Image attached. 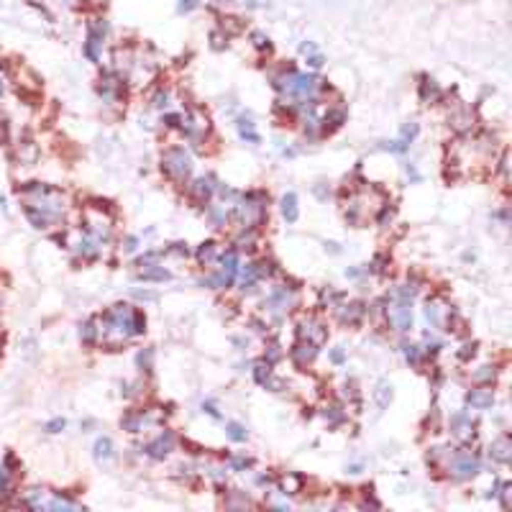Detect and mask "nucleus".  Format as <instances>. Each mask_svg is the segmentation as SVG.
Instances as JSON below:
<instances>
[{"label": "nucleus", "instance_id": "f257e3e1", "mask_svg": "<svg viewBox=\"0 0 512 512\" xmlns=\"http://www.w3.org/2000/svg\"><path fill=\"white\" fill-rule=\"evenodd\" d=\"M318 77L315 75H300V72H289L287 77H282L277 82V87H282L284 92L289 95H300V97H307L318 90Z\"/></svg>", "mask_w": 512, "mask_h": 512}, {"label": "nucleus", "instance_id": "f03ea898", "mask_svg": "<svg viewBox=\"0 0 512 512\" xmlns=\"http://www.w3.org/2000/svg\"><path fill=\"white\" fill-rule=\"evenodd\" d=\"M161 164H164L166 172L175 175V177H187V175L192 172V159H190V154H187L182 146H175V149L164 151Z\"/></svg>", "mask_w": 512, "mask_h": 512}, {"label": "nucleus", "instance_id": "7ed1b4c3", "mask_svg": "<svg viewBox=\"0 0 512 512\" xmlns=\"http://www.w3.org/2000/svg\"><path fill=\"white\" fill-rule=\"evenodd\" d=\"M451 471H453L458 479H469V476H474V474L479 471V461H476V456H471V453L461 451V453H456V456H453Z\"/></svg>", "mask_w": 512, "mask_h": 512}, {"label": "nucleus", "instance_id": "20e7f679", "mask_svg": "<svg viewBox=\"0 0 512 512\" xmlns=\"http://www.w3.org/2000/svg\"><path fill=\"white\" fill-rule=\"evenodd\" d=\"M389 323L397 330H410L412 328V312H410V302H400L389 310Z\"/></svg>", "mask_w": 512, "mask_h": 512}, {"label": "nucleus", "instance_id": "39448f33", "mask_svg": "<svg viewBox=\"0 0 512 512\" xmlns=\"http://www.w3.org/2000/svg\"><path fill=\"white\" fill-rule=\"evenodd\" d=\"M466 402H469L474 410H486V407H492V402H494V392L486 389V387L471 389V392L466 395Z\"/></svg>", "mask_w": 512, "mask_h": 512}, {"label": "nucleus", "instance_id": "423d86ee", "mask_svg": "<svg viewBox=\"0 0 512 512\" xmlns=\"http://www.w3.org/2000/svg\"><path fill=\"white\" fill-rule=\"evenodd\" d=\"M300 338H307L310 344H315V346H320L323 340H325V328L323 325H318L315 320H305L302 325H300Z\"/></svg>", "mask_w": 512, "mask_h": 512}, {"label": "nucleus", "instance_id": "0eeeda50", "mask_svg": "<svg viewBox=\"0 0 512 512\" xmlns=\"http://www.w3.org/2000/svg\"><path fill=\"white\" fill-rule=\"evenodd\" d=\"M489 456H492L497 464H509V458H512V446H509V438H507V435L497 438V441L489 446Z\"/></svg>", "mask_w": 512, "mask_h": 512}, {"label": "nucleus", "instance_id": "6e6552de", "mask_svg": "<svg viewBox=\"0 0 512 512\" xmlns=\"http://www.w3.org/2000/svg\"><path fill=\"white\" fill-rule=\"evenodd\" d=\"M172 443H175L172 433H164V435H159L154 443H149V446H146V453H149L151 458H164L169 451H172Z\"/></svg>", "mask_w": 512, "mask_h": 512}, {"label": "nucleus", "instance_id": "1a4fd4ad", "mask_svg": "<svg viewBox=\"0 0 512 512\" xmlns=\"http://www.w3.org/2000/svg\"><path fill=\"white\" fill-rule=\"evenodd\" d=\"M292 302H295V295H287V289H284V287L274 289V292L269 295V300H266L269 310H284V307H289Z\"/></svg>", "mask_w": 512, "mask_h": 512}, {"label": "nucleus", "instance_id": "9d476101", "mask_svg": "<svg viewBox=\"0 0 512 512\" xmlns=\"http://www.w3.org/2000/svg\"><path fill=\"white\" fill-rule=\"evenodd\" d=\"M282 215H284L287 223H295V221H297L300 210H297V195H295V192H287V195L282 198Z\"/></svg>", "mask_w": 512, "mask_h": 512}, {"label": "nucleus", "instance_id": "9b49d317", "mask_svg": "<svg viewBox=\"0 0 512 512\" xmlns=\"http://www.w3.org/2000/svg\"><path fill=\"white\" fill-rule=\"evenodd\" d=\"M113 458V441L110 438H97L95 441V461L97 464H108Z\"/></svg>", "mask_w": 512, "mask_h": 512}, {"label": "nucleus", "instance_id": "f8f14e48", "mask_svg": "<svg viewBox=\"0 0 512 512\" xmlns=\"http://www.w3.org/2000/svg\"><path fill=\"white\" fill-rule=\"evenodd\" d=\"M315 354H318V346H315V344H310V340H307V344H305V340H300V344L295 346V351H292V356H295L300 364L310 361Z\"/></svg>", "mask_w": 512, "mask_h": 512}, {"label": "nucleus", "instance_id": "ddd939ff", "mask_svg": "<svg viewBox=\"0 0 512 512\" xmlns=\"http://www.w3.org/2000/svg\"><path fill=\"white\" fill-rule=\"evenodd\" d=\"M221 264H223V272H226L228 277L236 279V274H238V254H236V251H226V254L221 256Z\"/></svg>", "mask_w": 512, "mask_h": 512}, {"label": "nucleus", "instance_id": "4468645a", "mask_svg": "<svg viewBox=\"0 0 512 512\" xmlns=\"http://www.w3.org/2000/svg\"><path fill=\"white\" fill-rule=\"evenodd\" d=\"M443 312H446V307L438 305V302H428V307H425V318H428V323H433L435 328L443 325Z\"/></svg>", "mask_w": 512, "mask_h": 512}, {"label": "nucleus", "instance_id": "2eb2a0df", "mask_svg": "<svg viewBox=\"0 0 512 512\" xmlns=\"http://www.w3.org/2000/svg\"><path fill=\"white\" fill-rule=\"evenodd\" d=\"M238 133H241V138L243 141H249V143H259L261 138H259V133L254 131V123L251 120H246V118H241L238 120Z\"/></svg>", "mask_w": 512, "mask_h": 512}, {"label": "nucleus", "instance_id": "dca6fc26", "mask_svg": "<svg viewBox=\"0 0 512 512\" xmlns=\"http://www.w3.org/2000/svg\"><path fill=\"white\" fill-rule=\"evenodd\" d=\"M361 315H364V305H359V302H354V305H344V310H340V320H349V323L359 320Z\"/></svg>", "mask_w": 512, "mask_h": 512}, {"label": "nucleus", "instance_id": "f3484780", "mask_svg": "<svg viewBox=\"0 0 512 512\" xmlns=\"http://www.w3.org/2000/svg\"><path fill=\"white\" fill-rule=\"evenodd\" d=\"M254 377H256V382L261 384V387H279L277 382H272V372H269V367H264V364H259L256 369H254Z\"/></svg>", "mask_w": 512, "mask_h": 512}, {"label": "nucleus", "instance_id": "a211bd4d", "mask_svg": "<svg viewBox=\"0 0 512 512\" xmlns=\"http://www.w3.org/2000/svg\"><path fill=\"white\" fill-rule=\"evenodd\" d=\"M453 433L456 435H466L469 430H471V423H469V418H466V412H458V415H453Z\"/></svg>", "mask_w": 512, "mask_h": 512}, {"label": "nucleus", "instance_id": "6ab92c4d", "mask_svg": "<svg viewBox=\"0 0 512 512\" xmlns=\"http://www.w3.org/2000/svg\"><path fill=\"white\" fill-rule=\"evenodd\" d=\"M198 259H200L203 264H210V261L215 259V243H213V241L203 243V246L198 249Z\"/></svg>", "mask_w": 512, "mask_h": 512}, {"label": "nucleus", "instance_id": "aec40b11", "mask_svg": "<svg viewBox=\"0 0 512 512\" xmlns=\"http://www.w3.org/2000/svg\"><path fill=\"white\" fill-rule=\"evenodd\" d=\"M226 433H228V438L236 441V443H243V441H246V430H243L238 423H228V425H226Z\"/></svg>", "mask_w": 512, "mask_h": 512}, {"label": "nucleus", "instance_id": "412c9836", "mask_svg": "<svg viewBox=\"0 0 512 512\" xmlns=\"http://www.w3.org/2000/svg\"><path fill=\"white\" fill-rule=\"evenodd\" d=\"M80 338L85 340V344H92V340L97 338V328H95V323H92V320H87V323L80 328Z\"/></svg>", "mask_w": 512, "mask_h": 512}, {"label": "nucleus", "instance_id": "4be33fe9", "mask_svg": "<svg viewBox=\"0 0 512 512\" xmlns=\"http://www.w3.org/2000/svg\"><path fill=\"white\" fill-rule=\"evenodd\" d=\"M192 190H195V195H198L200 200H208V198L213 195V185H210L208 180H198Z\"/></svg>", "mask_w": 512, "mask_h": 512}, {"label": "nucleus", "instance_id": "5701e85b", "mask_svg": "<svg viewBox=\"0 0 512 512\" xmlns=\"http://www.w3.org/2000/svg\"><path fill=\"white\" fill-rule=\"evenodd\" d=\"M138 277H141V279H156V282H164V279H169V272H164V269H154V272H141Z\"/></svg>", "mask_w": 512, "mask_h": 512}, {"label": "nucleus", "instance_id": "b1692460", "mask_svg": "<svg viewBox=\"0 0 512 512\" xmlns=\"http://www.w3.org/2000/svg\"><path fill=\"white\" fill-rule=\"evenodd\" d=\"M392 400V387H387V384H382L379 387V392H377V402H379V407H387V402Z\"/></svg>", "mask_w": 512, "mask_h": 512}, {"label": "nucleus", "instance_id": "393cba45", "mask_svg": "<svg viewBox=\"0 0 512 512\" xmlns=\"http://www.w3.org/2000/svg\"><path fill=\"white\" fill-rule=\"evenodd\" d=\"M64 425H67L64 418H54V420L46 423V430H49V433H59V430H64Z\"/></svg>", "mask_w": 512, "mask_h": 512}, {"label": "nucleus", "instance_id": "a878e982", "mask_svg": "<svg viewBox=\"0 0 512 512\" xmlns=\"http://www.w3.org/2000/svg\"><path fill=\"white\" fill-rule=\"evenodd\" d=\"M402 349H405V359H407L410 364H418V359H420L418 346H402Z\"/></svg>", "mask_w": 512, "mask_h": 512}, {"label": "nucleus", "instance_id": "bb28decb", "mask_svg": "<svg viewBox=\"0 0 512 512\" xmlns=\"http://www.w3.org/2000/svg\"><path fill=\"white\" fill-rule=\"evenodd\" d=\"M325 418H330L333 423H340V420H344V412H338V407H328V410H325Z\"/></svg>", "mask_w": 512, "mask_h": 512}, {"label": "nucleus", "instance_id": "cd10ccee", "mask_svg": "<svg viewBox=\"0 0 512 512\" xmlns=\"http://www.w3.org/2000/svg\"><path fill=\"white\" fill-rule=\"evenodd\" d=\"M195 6H198V0H180L177 11H180V13H187V11H192Z\"/></svg>", "mask_w": 512, "mask_h": 512}, {"label": "nucleus", "instance_id": "c85d7f7f", "mask_svg": "<svg viewBox=\"0 0 512 512\" xmlns=\"http://www.w3.org/2000/svg\"><path fill=\"white\" fill-rule=\"evenodd\" d=\"M474 354H476V344H466L464 351H461L458 356H461V359H469V356H474Z\"/></svg>", "mask_w": 512, "mask_h": 512}, {"label": "nucleus", "instance_id": "c756f323", "mask_svg": "<svg viewBox=\"0 0 512 512\" xmlns=\"http://www.w3.org/2000/svg\"><path fill=\"white\" fill-rule=\"evenodd\" d=\"M138 364H141V367H146V369H149V367H151V351H146V354H143V351H141V354H138Z\"/></svg>", "mask_w": 512, "mask_h": 512}, {"label": "nucleus", "instance_id": "7c9ffc66", "mask_svg": "<svg viewBox=\"0 0 512 512\" xmlns=\"http://www.w3.org/2000/svg\"><path fill=\"white\" fill-rule=\"evenodd\" d=\"M474 377H476V379H489V377H494V369H489V367H481V372H476Z\"/></svg>", "mask_w": 512, "mask_h": 512}, {"label": "nucleus", "instance_id": "2f4dec72", "mask_svg": "<svg viewBox=\"0 0 512 512\" xmlns=\"http://www.w3.org/2000/svg\"><path fill=\"white\" fill-rule=\"evenodd\" d=\"M166 100H169V95H166V92H159V95H156V103H154V105H156V108L161 110V108H166Z\"/></svg>", "mask_w": 512, "mask_h": 512}, {"label": "nucleus", "instance_id": "473e14b6", "mask_svg": "<svg viewBox=\"0 0 512 512\" xmlns=\"http://www.w3.org/2000/svg\"><path fill=\"white\" fill-rule=\"evenodd\" d=\"M307 64H310V67H315V69H318V67H320V64H323V57H320V54H318V52H315V54H312V57H310V59H307Z\"/></svg>", "mask_w": 512, "mask_h": 512}, {"label": "nucleus", "instance_id": "72a5a7b5", "mask_svg": "<svg viewBox=\"0 0 512 512\" xmlns=\"http://www.w3.org/2000/svg\"><path fill=\"white\" fill-rule=\"evenodd\" d=\"M254 44L259 46V49H264V46H269V41L261 36V34H254Z\"/></svg>", "mask_w": 512, "mask_h": 512}, {"label": "nucleus", "instance_id": "f704fd0d", "mask_svg": "<svg viewBox=\"0 0 512 512\" xmlns=\"http://www.w3.org/2000/svg\"><path fill=\"white\" fill-rule=\"evenodd\" d=\"M136 246H138V238L128 236V238H126V251H136Z\"/></svg>", "mask_w": 512, "mask_h": 512}, {"label": "nucleus", "instance_id": "c9c22d12", "mask_svg": "<svg viewBox=\"0 0 512 512\" xmlns=\"http://www.w3.org/2000/svg\"><path fill=\"white\" fill-rule=\"evenodd\" d=\"M233 466H236V469H243V466H249V458H243V456H236V458H233Z\"/></svg>", "mask_w": 512, "mask_h": 512}, {"label": "nucleus", "instance_id": "e433bc0d", "mask_svg": "<svg viewBox=\"0 0 512 512\" xmlns=\"http://www.w3.org/2000/svg\"><path fill=\"white\" fill-rule=\"evenodd\" d=\"M223 218H226V213H223L221 208H215V210H213V221H215V223H223Z\"/></svg>", "mask_w": 512, "mask_h": 512}, {"label": "nucleus", "instance_id": "4c0bfd02", "mask_svg": "<svg viewBox=\"0 0 512 512\" xmlns=\"http://www.w3.org/2000/svg\"><path fill=\"white\" fill-rule=\"evenodd\" d=\"M164 120H166V126H172V128H175V126H180V115H166Z\"/></svg>", "mask_w": 512, "mask_h": 512}, {"label": "nucleus", "instance_id": "58836bf2", "mask_svg": "<svg viewBox=\"0 0 512 512\" xmlns=\"http://www.w3.org/2000/svg\"><path fill=\"white\" fill-rule=\"evenodd\" d=\"M330 359H333L335 364H340V361H344V351H338V349H335V351L330 354Z\"/></svg>", "mask_w": 512, "mask_h": 512}, {"label": "nucleus", "instance_id": "ea45409f", "mask_svg": "<svg viewBox=\"0 0 512 512\" xmlns=\"http://www.w3.org/2000/svg\"><path fill=\"white\" fill-rule=\"evenodd\" d=\"M205 410H208V412H210V415H213V418H218V410H215V407H213V405H205Z\"/></svg>", "mask_w": 512, "mask_h": 512}, {"label": "nucleus", "instance_id": "a19ab883", "mask_svg": "<svg viewBox=\"0 0 512 512\" xmlns=\"http://www.w3.org/2000/svg\"><path fill=\"white\" fill-rule=\"evenodd\" d=\"M0 95H3V77H0Z\"/></svg>", "mask_w": 512, "mask_h": 512}]
</instances>
